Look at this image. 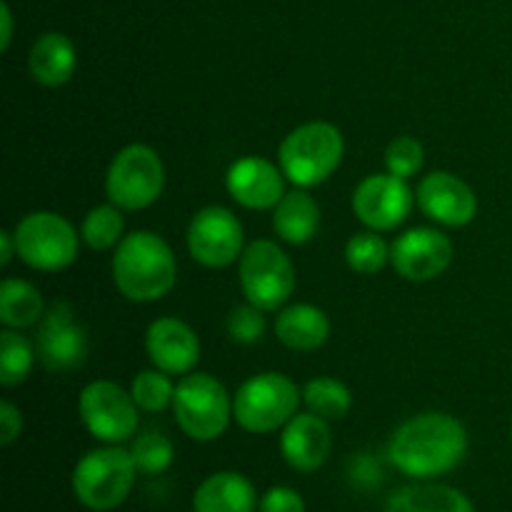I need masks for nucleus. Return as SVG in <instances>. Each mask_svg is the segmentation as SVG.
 <instances>
[{
  "instance_id": "a878e982",
  "label": "nucleus",
  "mask_w": 512,
  "mask_h": 512,
  "mask_svg": "<svg viewBox=\"0 0 512 512\" xmlns=\"http://www.w3.org/2000/svg\"><path fill=\"white\" fill-rule=\"evenodd\" d=\"M35 345L25 335L5 328L0 333V385L15 388L30 375L35 363Z\"/></svg>"
},
{
  "instance_id": "ddd939ff",
  "label": "nucleus",
  "mask_w": 512,
  "mask_h": 512,
  "mask_svg": "<svg viewBox=\"0 0 512 512\" xmlns=\"http://www.w3.org/2000/svg\"><path fill=\"white\" fill-rule=\"evenodd\" d=\"M413 210V190L395 175H368L353 193L355 218L370 230H395Z\"/></svg>"
},
{
  "instance_id": "5701e85b",
  "label": "nucleus",
  "mask_w": 512,
  "mask_h": 512,
  "mask_svg": "<svg viewBox=\"0 0 512 512\" xmlns=\"http://www.w3.org/2000/svg\"><path fill=\"white\" fill-rule=\"evenodd\" d=\"M385 512H475L468 495L448 485H410L390 498Z\"/></svg>"
},
{
  "instance_id": "f03ea898",
  "label": "nucleus",
  "mask_w": 512,
  "mask_h": 512,
  "mask_svg": "<svg viewBox=\"0 0 512 512\" xmlns=\"http://www.w3.org/2000/svg\"><path fill=\"white\" fill-rule=\"evenodd\" d=\"M178 265L170 245L150 230L125 235L113 253V280L133 303H153L173 290Z\"/></svg>"
},
{
  "instance_id": "393cba45",
  "label": "nucleus",
  "mask_w": 512,
  "mask_h": 512,
  "mask_svg": "<svg viewBox=\"0 0 512 512\" xmlns=\"http://www.w3.org/2000/svg\"><path fill=\"white\" fill-rule=\"evenodd\" d=\"M303 403L308 413L318 415L323 420H340L348 415L353 405L348 385L335 378H315L303 388Z\"/></svg>"
},
{
  "instance_id": "72a5a7b5",
  "label": "nucleus",
  "mask_w": 512,
  "mask_h": 512,
  "mask_svg": "<svg viewBox=\"0 0 512 512\" xmlns=\"http://www.w3.org/2000/svg\"><path fill=\"white\" fill-rule=\"evenodd\" d=\"M20 430H23L20 410L15 408L13 403H8V400H3V403H0V445L8 448V445L18 438Z\"/></svg>"
},
{
  "instance_id": "7c9ffc66",
  "label": "nucleus",
  "mask_w": 512,
  "mask_h": 512,
  "mask_svg": "<svg viewBox=\"0 0 512 512\" xmlns=\"http://www.w3.org/2000/svg\"><path fill=\"white\" fill-rule=\"evenodd\" d=\"M423 160V145L415 138H410V135H398L385 148V168H388L390 175H395L400 180H408L413 175H418V170L423 168Z\"/></svg>"
},
{
  "instance_id": "a211bd4d",
  "label": "nucleus",
  "mask_w": 512,
  "mask_h": 512,
  "mask_svg": "<svg viewBox=\"0 0 512 512\" xmlns=\"http://www.w3.org/2000/svg\"><path fill=\"white\" fill-rule=\"evenodd\" d=\"M330 445H333V438H330L328 420L313 413L295 415L280 435V453L285 463L300 473L318 470L328 460Z\"/></svg>"
},
{
  "instance_id": "6e6552de",
  "label": "nucleus",
  "mask_w": 512,
  "mask_h": 512,
  "mask_svg": "<svg viewBox=\"0 0 512 512\" xmlns=\"http://www.w3.org/2000/svg\"><path fill=\"white\" fill-rule=\"evenodd\" d=\"M13 235L18 258L33 270L58 273L78 258V233L63 215L50 210L25 215Z\"/></svg>"
},
{
  "instance_id": "20e7f679",
  "label": "nucleus",
  "mask_w": 512,
  "mask_h": 512,
  "mask_svg": "<svg viewBox=\"0 0 512 512\" xmlns=\"http://www.w3.org/2000/svg\"><path fill=\"white\" fill-rule=\"evenodd\" d=\"M135 465L130 450L110 448L90 450L73 470V493L80 505L95 512L115 510L130 495L135 483Z\"/></svg>"
},
{
  "instance_id": "bb28decb",
  "label": "nucleus",
  "mask_w": 512,
  "mask_h": 512,
  "mask_svg": "<svg viewBox=\"0 0 512 512\" xmlns=\"http://www.w3.org/2000/svg\"><path fill=\"white\" fill-rule=\"evenodd\" d=\"M123 215H120L118 205H98V208L90 210L83 220V235L85 245L90 250H110V248H118L120 240L125 238L123 235Z\"/></svg>"
},
{
  "instance_id": "1a4fd4ad",
  "label": "nucleus",
  "mask_w": 512,
  "mask_h": 512,
  "mask_svg": "<svg viewBox=\"0 0 512 512\" xmlns=\"http://www.w3.org/2000/svg\"><path fill=\"white\" fill-rule=\"evenodd\" d=\"M240 288L250 305L263 313L288 303L295 290V268L280 245L255 240L240 255Z\"/></svg>"
},
{
  "instance_id": "f257e3e1",
  "label": "nucleus",
  "mask_w": 512,
  "mask_h": 512,
  "mask_svg": "<svg viewBox=\"0 0 512 512\" xmlns=\"http://www.w3.org/2000/svg\"><path fill=\"white\" fill-rule=\"evenodd\" d=\"M468 453V430L445 413H423L405 420L390 440V460L408 478L450 473Z\"/></svg>"
},
{
  "instance_id": "f8f14e48",
  "label": "nucleus",
  "mask_w": 512,
  "mask_h": 512,
  "mask_svg": "<svg viewBox=\"0 0 512 512\" xmlns=\"http://www.w3.org/2000/svg\"><path fill=\"white\" fill-rule=\"evenodd\" d=\"M188 250L205 268H225L243 255V225L220 205L198 210L190 220Z\"/></svg>"
},
{
  "instance_id": "2f4dec72",
  "label": "nucleus",
  "mask_w": 512,
  "mask_h": 512,
  "mask_svg": "<svg viewBox=\"0 0 512 512\" xmlns=\"http://www.w3.org/2000/svg\"><path fill=\"white\" fill-rule=\"evenodd\" d=\"M228 333L235 343L253 345L265 335V318L263 310L255 305H240L228 315Z\"/></svg>"
},
{
  "instance_id": "412c9836",
  "label": "nucleus",
  "mask_w": 512,
  "mask_h": 512,
  "mask_svg": "<svg viewBox=\"0 0 512 512\" xmlns=\"http://www.w3.org/2000/svg\"><path fill=\"white\" fill-rule=\"evenodd\" d=\"M30 75L38 80L40 85L48 88H58L65 85L75 73L78 65V55H75V45L70 43L68 35L63 33H45L30 48Z\"/></svg>"
},
{
  "instance_id": "423d86ee",
  "label": "nucleus",
  "mask_w": 512,
  "mask_h": 512,
  "mask_svg": "<svg viewBox=\"0 0 512 512\" xmlns=\"http://www.w3.org/2000/svg\"><path fill=\"white\" fill-rule=\"evenodd\" d=\"M173 415L188 438L210 443L228 428L233 400L218 378L208 373H188L175 385Z\"/></svg>"
},
{
  "instance_id": "7ed1b4c3",
  "label": "nucleus",
  "mask_w": 512,
  "mask_h": 512,
  "mask_svg": "<svg viewBox=\"0 0 512 512\" xmlns=\"http://www.w3.org/2000/svg\"><path fill=\"white\" fill-rule=\"evenodd\" d=\"M343 135L330 123H305L290 130L280 143L278 160L285 178L298 188H315L338 170L343 160Z\"/></svg>"
},
{
  "instance_id": "0eeeda50",
  "label": "nucleus",
  "mask_w": 512,
  "mask_h": 512,
  "mask_svg": "<svg viewBox=\"0 0 512 512\" xmlns=\"http://www.w3.org/2000/svg\"><path fill=\"white\" fill-rule=\"evenodd\" d=\"M165 188V165L150 145L133 143L120 150L105 175V193L120 210H143Z\"/></svg>"
},
{
  "instance_id": "dca6fc26",
  "label": "nucleus",
  "mask_w": 512,
  "mask_h": 512,
  "mask_svg": "<svg viewBox=\"0 0 512 512\" xmlns=\"http://www.w3.org/2000/svg\"><path fill=\"white\" fill-rule=\"evenodd\" d=\"M283 170L265 158L235 160L225 175V188L230 198L248 210H270L283 200Z\"/></svg>"
},
{
  "instance_id": "c756f323",
  "label": "nucleus",
  "mask_w": 512,
  "mask_h": 512,
  "mask_svg": "<svg viewBox=\"0 0 512 512\" xmlns=\"http://www.w3.org/2000/svg\"><path fill=\"white\" fill-rule=\"evenodd\" d=\"M130 455H133L135 465H138L140 473L158 475L163 470L170 468L175 458L173 443H170L165 435L160 433H143L133 440V448H130Z\"/></svg>"
},
{
  "instance_id": "4468645a",
  "label": "nucleus",
  "mask_w": 512,
  "mask_h": 512,
  "mask_svg": "<svg viewBox=\"0 0 512 512\" xmlns=\"http://www.w3.org/2000/svg\"><path fill=\"white\" fill-rule=\"evenodd\" d=\"M453 243L435 228H413L390 245V263L413 283H428L448 270Z\"/></svg>"
},
{
  "instance_id": "c85d7f7f",
  "label": "nucleus",
  "mask_w": 512,
  "mask_h": 512,
  "mask_svg": "<svg viewBox=\"0 0 512 512\" xmlns=\"http://www.w3.org/2000/svg\"><path fill=\"white\" fill-rule=\"evenodd\" d=\"M130 395H133L135 405L145 413H160L165 408H173L175 385L170 383L168 373L163 370H143L135 375L133 385H130Z\"/></svg>"
},
{
  "instance_id": "cd10ccee",
  "label": "nucleus",
  "mask_w": 512,
  "mask_h": 512,
  "mask_svg": "<svg viewBox=\"0 0 512 512\" xmlns=\"http://www.w3.org/2000/svg\"><path fill=\"white\" fill-rule=\"evenodd\" d=\"M345 260H348V265L355 273L373 275L385 268V263L390 260V248L380 238L378 230L368 228L363 233H355L348 240V245H345Z\"/></svg>"
},
{
  "instance_id": "b1692460",
  "label": "nucleus",
  "mask_w": 512,
  "mask_h": 512,
  "mask_svg": "<svg viewBox=\"0 0 512 512\" xmlns=\"http://www.w3.org/2000/svg\"><path fill=\"white\" fill-rule=\"evenodd\" d=\"M45 315L38 288L18 278H8L0 285V323L10 330L38 325Z\"/></svg>"
},
{
  "instance_id": "473e14b6",
  "label": "nucleus",
  "mask_w": 512,
  "mask_h": 512,
  "mask_svg": "<svg viewBox=\"0 0 512 512\" xmlns=\"http://www.w3.org/2000/svg\"><path fill=\"white\" fill-rule=\"evenodd\" d=\"M260 512H305V500L293 488H270L260 500Z\"/></svg>"
},
{
  "instance_id": "f704fd0d",
  "label": "nucleus",
  "mask_w": 512,
  "mask_h": 512,
  "mask_svg": "<svg viewBox=\"0 0 512 512\" xmlns=\"http://www.w3.org/2000/svg\"><path fill=\"white\" fill-rule=\"evenodd\" d=\"M0 28V50H8L13 40V13L8 3H0Z\"/></svg>"
},
{
  "instance_id": "c9c22d12",
  "label": "nucleus",
  "mask_w": 512,
  "mask_h": 512,
  "mask_svg": "<svg viewBox=\"0 0 512 512\" xmlns=\"http://www.w3.org/2000/svg\"><path fill=\"white\" fill-rule=\"evenodd\" d=\"M13 255H18V248H15V235L10 230H3L0 233V265H8L13 260Z\"/></svg>"
},
{
  "instance_id": "9d476101",
  "label": "nucleus",
  "mask_w": 512,
  "mask_h": 512,
  "mask_svg": "<svg viewBox=\"0 0 512 512\" xmlns=\"http://www.w3.org/2000/svg\"><path fill=\"white\" fill-rule=\"evenodd\" d=\"M80 420L95 440L118 445L130 440L138 430V405L133 395L125 393L118 383L95 380L85 385L78 400Z\"/></svg>"
},
{
  "instance_id": "f3484780",
  "label": "nucleus",
  "mask_w": 512,
  "mask_h": 512,
  "mask_svg": "<svg viewBox=\"0 0 512 512\" xmlns=\"http://www.w3.org/2000/svg\"><path fill=\"white\" fill-rule=\"evenodd\" d=\"M150 363L168 375H188L200 360V340L190 325L178 318H158L145 333Z\"/></svg>"
},
{
  "instance_id": "6ab92c4d",
  "label": "nucleus",
  "mask_w": 512,
  "mask_h": 512,
  "mask_svg": "<svg viewBox=\"0 0 512 512\" xmlns=\"http://www.w3.org/2000/svg\"><path fill=\"white\" fill-rule=\"evenodd\" d=\"M258 495L240 473H215L193 495V512H255Z\"/></svg>"
},
{
  "instance_id": "4be33fe9",
  "label": "nucleus",
  "mask_w": 512,
  "mask_h": 512,
  "mask_svg": "<svg viewBox=\"0 0 512 512\" xmlns=\"http://www.w3.org/2000/svg\"><path fill=\"white\" fill-rule=\"evenodd\" d=\"M273 228L280 240L290 245H303L315 238L320 228V208L313 195L303 188L285 193L283 200L273 208Z\"/></svg>"
},
{
  "instance_id": "aec40b11",
  "label": "nucleus",
  "mask_w": 512,
  "mask_h": 512,
  "mask_svg": "<svg viewBox=\"0 0 512 512\" xmlns=\"http://www.w3.org/2000/svg\"><path fill=\"white\" fill-rule=\"evenodd\" d=\"M275 335L285 348L310 353V350H318L328 343L330 320L315 305H290L275 320Z\"/></svg>"
},
{
  "instance_id": "39448f33",
  "label": "nucleus",
  "mask_w": 512,
  "mask_h": 512,
  "mask_svg": "<svg viewBox=\"0 0 512 512\" xmlns=\"http://www.w3.org/2000/svg\"><path fill=\"white\" fill-rule=\"evenodd\" d=\"M300 390L280 373H260L245 380L233 398V418L253 435L275 433L298 415Z\"/></svg>"
},
{
  "instance_id": "2eb2a0df",
  "label": "nucleus",
  "mask_w": 512,
  "mask_h": 512,
  "mask_svg": "<svg viewBox=\"0 0 512 512\" xmlns=\"http://www.w3.org/2000/svg\"><path fill=\"white\" fill-rule=\"evenodd\" d=\"M418 205L430 220L448 228H463L473 223L478 213V198L473 188L458 175L445 173V170L430 173L420 180Z\"/></svg>"
},
{
  "instance_id": "e433bc0d",
  "label": "nucleus",
  "mask_w": 512,
  "mask_h": 512,
  "mask_svg": "<svg viewBox=\"0 0 512 512\" xmlns=\"http://www.w3.org/2000/svg\"><path fill=\"white\" fill-rule=\"evenodd\" d=\"M510 435H512V428H510Z\"/></svg>"
},
{
  "instance_id": "9b49d317",
  "label": "nucleus",
  "mask_w": 512,
  "mask_h": 512,
  "mask_svg": "<svg viewBox=\"0 0 512 512\" xmlns=\"http://www.w3.org/2000/svg\"><path fill=\"white\" fill-rule=\"evenodd\" d=\"M35 353L50 373H70L88 358V335L68 303H53L38 323Z\"/></svg>"
}]
</instances>
